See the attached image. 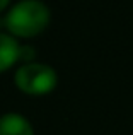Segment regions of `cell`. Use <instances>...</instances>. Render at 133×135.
<instances>
[{"mask_svg": "<svg viewBox=\"0 0 133 135\" xmlns=\"http://www.w3.org/2000/svg\"><path fill=\"white\" fill-rule=\"evenodd\" d=\"M9 3H10V0H0V12H2V10L9 5Z\"/></svg>", "mask_w": 133, "mask_h": 135, "instance_id": "obj_6", "label": "cell"}, {"mask_svg": "<svg viewBox=\"0 0 133 135\" xmlns=\"http://www.w3.org/2000/svg\"><path fill=\"white\" fill-rule=\"evenodd\" d=\"M50 9L41 0H19L7 12L3 24L14 38H34L48 27Z\"/></svg>", "mask_w": 133, "mask_h": 135, "instance_id": "obj_1", "label": "cell"}, {"mask_svg": "<svg viewBox=\"0 0 133 135\" xmlns=\"http://www.w3.org/2000/svg\"><path fill=\"white\" fill-rule=\"evenodd\" d=\"M19 62V43L9 33H0V74Z\"/></svg>", "mask_w": 133, "mask_h": 135, "instance_id": "obj_4", "label": "cell"}, {"mask_svg": "<svg viewBox=\"0 0 133 135\" xmlns=\"http://www.w3.org/2000/svg\"><path fill=\"white\" fill-rule=\"evenodd\" d=\"M0 135H34V130L26 116L10 111L0 116Z\"/></svg>", "mask_w": 133, "mask_h": 135, "instance_id": "obj_3", "label": "cell"}, {"mask_svg": "<svg viewBox=\"0 0 133 135\" xmlns=\"http://www.w3.org/2000/svg\"><path fill=\"white\" fill-rule=\"evenodd\" d=\"M36 56V51H34L33 46L26 45V46H21L19 45V60L21 62H26V63H31V60Z\"/></svg>", "mask_w": 133, "mask_h": 135, "instance_id": "obj_5", "label": "cell"}, {"mask_svg": "<svg viewBox=\"0 0 133 135\" xmlns=\"http://www.w3.org/2000/svg\"><path fill=\"white\" fill-rule=\"evenodd\" d=\"M16 86L24 94L29 96H44L50 94L58 84V75L53 67L46 63H24L16 70Z\"/></svg>", "mask_w": 133, "mask_h": 135, "instance_id": "obj_2", "label": "cell"}]
</instances>
